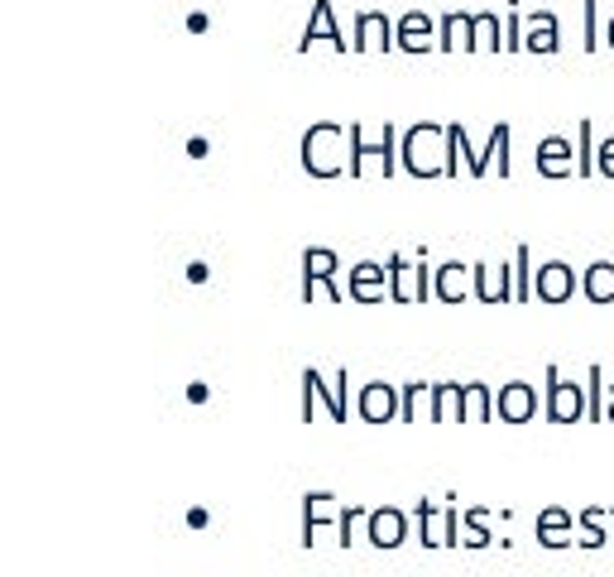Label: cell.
Segmentation results:
<instances>
[{"mask_svg": "<svg viewBox=\"0 0 614 577\" xmlns=\"http://www.w3.org/2000/svg\"><path fill=\"white\" fill-rule=\"evenodd\" d=\"M341 260H336V251H327V245H307L303 251V303L317 294V284H327V294L341 303Z\"/></svg>", "mask_w": 614, "mask_h": 577, "instance_id": "5", "label": "cell"}, {"mask_svg": "<svg viewBox=\"0 0 614 577\" xmlns=\"http://www.w3.org/2000/svg\"><path fill=\"white\" fill-rule=\"evenodd\" d=\"M610 515H614V500H610Z\"/></svg>", "mask_w": 614, "mask_h": 577, "instance_id": "41", "label": "cell"}, {"mask_svg": "<svg viewBox=\"0 0 614 577\" xmlns=\"http://www.w3.org/2000/svg\"><path fill=\"white\" fill-rule=\"evenodd\" d=\"M365 539L375 548H399L408 539V515L399 505H379V510H370V519H365Z\"/></svg>", "mask_w": 614, "mask_h": 577, "instance_id": "13", "label": "cell"}, {"mask_svg": "<svg viewBox=\"0 0 614 577\" xmlns=\"http://www.w3.org/2000/svg\"><path fill=\"white\" fill-rule=\"evenodd\" d=\"M341 510H346V505L336 500L331 490H307V496H303V548L317 544L321 525H341Z\"/></svg>", "mask_w": 614, "mask_h": 577, "instance_id": "12", "label": "cell"}, {"mask_svg": "<svg viewBox=\"0 0 614 577\" xmlns=\"http://www.w3.org/2000/svg\"><path fill=\"white\" fill-rule=\"evenodd\" d=\"M576 534H581V548H605V544H614L610 534H605V510H601V505H586V510L576 515Z\"/></svg>", "mask_w": 614, "mask_h": 577, "instance_id": "25", "label": "cell"}, {"mask_svg": "<svg viewBox=\"0 0 614 577\" xmlns=\"http://www.w3.org/2000/svg\"><path fill=\"white\" fill-rule=\"evenodd\" d=\"M346 294L356 298V303H379V298H389V265H379V260H356L346 274Z\"/></svg>", "mask_w": 614, "mask_h": 577, "instance_id": "9", "label": "cell"}, {"mask_svg": "<svg viewBox=\"0 0 614 577\" xmlns=\"http://www.w3.org/2000/svg\"><path fill=\"white\" fill-rule=\"evenodd\" d=\"M586 418H595V424H605V371L601 366H591V375H586Z\"/></svg>", "mask_w": 614, "mask_h": 577, "instance_id": "32", "label": "cell"}, {"mask_svg": "<svg viewBox=\"0 0 614 577\" xmlns=\"http://www.w3.org/2000/svg\"><path fill=\"white\" fill-rule=\"evenodd\" d=\"M533 284H538L533 251H529V245H519V251H514V298L529 303V298H533Z\"/></svg>", "mask_w": 614, "mask_h": 577, "instance_id": "30", "label": "cell"}, {"mask_svg": "<svg viewBox=\"0 0 614 577\" xmlns=\"http://www.w3.org/2000/svg\"><path fill=\"white\" fill-rule=\"evenodd\" d=\"M475 298L480 303H509V298H514V265H490V260H475Z\"/></svg>", "mask_w": 614, "mask_h": 577, "instance_id": "17", "label": "cell"}, {"mask_svg": "<svg viewBox=\"0 0 614 577\" xmlns=\"http://www.w3.org/2000/svg\"><path fill=\"white\" fill-rule=\"evenodd\" d=\"M356 409L365 424H393V418L403 414V395H399V385H385V381H370V385H360V399H356Z\"/></svg>", "mask_w": 614, "mask_h": 577, "instance_id": "8", "label": "cell"}, {"mask_svg": "<svg viewBox=\"0 0 614 577\" xmlns=\"http://www.w3.org/2000/svg\"><path fill=\"white\" fill-rule=\"evenodd\" d=\"M586 385H576L572 375H562L557 366H548V404L543 414L552 418V424H581L586 418Z\"/></svg>", "mask_w": 614, "mask_h": 577, "instance_id": "4", "label": "cell"}, {"mask_svg": "<svg viewBox=\"0 0 614 577\" xmlns=\"http://www.w3.org/2000/svg\"><path fill=\"white\" fill-rule=\"evenodd\" d=\"M365 519H370V510H365V505H346L341 510V544H356L360 539V529H365Z\"/></svg>", "mask_w": 614, "mask_h": 577, "instance_id": "34", "label": "cell"}, {"mask_svg": "<svg viewBox=\"0 0 614 577\" xmlns=\"http://www.w3.org/2000/svg\"><path fill=\"white\" fill-rule=\"evenodd\" d=\"M327 39L336 53L350 49V39H341V24H336V10H331V0H313V20L303 24V39H298V49H313V43Z\"/></svg>", "mask_w": 614, "mask_h": 577, "instance_id": "15", "label": "cell"}, {"mask_svg": "<svg viewBox=\"0 0 614 577\" xmlns=\"http://www.w3.org/2000/svg\"><path fill=\"white\" fill-rule=\"evenodd\" d=\"M581 288V274L566 265V260H543L538 265V284H533V294L543 298V303H566Z\"/></svg>", "mask_w": 614, "mask_h": 577, "instance_id": "11", "label": "cell"}, {"mask_svg": "<svg viewBox=\"0 0 614 577\" xmlns=\"http://www.w3.org/2000/svg\"><path fill=\"white\" fill-rule=\"evenodd\" d=\"M317 404H321V409H327V414L336 418V424H346V414H350V409L341 404V395H336L331 375H321L317 366H307V371H303V424L317 414Z\"/></svg>", "mask_w": 614, "mask_h": 577, "instance_id": "7", "label": "cell"}, {"mask_svg": "<svg viewBox=\"0 0 614 577\" xmlns=\"http://www.w3.org/2000/svg\"><path fill=\"white\" fill-rule=\"evenodd\" d=\"M475 288V265H461V260H447V265H437V274H432V294L442 298V303H457L465 298Z\"/></svg>", "mask_w": 614, "mask_h": 577, "instance_id": "16", "label": "cell"}, {"mask_svg": "<svg viewBox=\"0 0 614 577\" xmlns=\"http://www.w3.org/2000/svg\"><path fill=\"white\" fill-rule=\"evenodd\" d=\"M437 49H475V14L447 10L437 20Z\"/></svg>", "mask_w": 614, "mask_h": 577, "instance_id": "21", "label": "cell"}, {"mask_svg": "<svg viewBox=\"0 0 614 577\" xmlns=\"http://www.w3.org/2000/svg\"><path fill=\"white\" fill-rule=\"evenodd\" d=\"M523 49H529V53H557V49H562L557 14H552V10L523 14Z\"/></svg>", "mask_w": 614, "mask_h": 577, "instance_id": "19", "label": "cell"}, {"mask_svg": "<svg viewBox=\"0 0 614 577\" xmlns=\"http://www.w3.org/2000/svg\"><path fill=\"white\" fill-rule=\"evenodd\" d=\"M399 164L413 179H437L447 173V125L442 121H413L399 140Z\"/></svg>", "mask_w": 614, "mask_h": 577, "instance_id": "2", "label": "cell"}, {"mask_svg": "<svg viewBox=\"0 0 614 577\" xmlns=\"http://www.w3.org/2000/svg\"><path fill=\"white\" fill-rule=\"evenodd\" d=\"M538 173H548V179H572L576 173V150L566 135H543L538 140V154H533Z\"/></svg>", "mask_w": 614, "mask_h": 577, "instance_id": "14", "label": "cell"}, {"mask_svg": "<svg viewBox=\"0 0 614 577\" xmlns=\"http://www.w3.org/2000/svg\"><path fill=\"white\" fill-rule=\"evenodd\" d=\"M432 424H465V385H457V381H437L432 385Z\"/></svg>", "mask_w": 614, "mask_h": 577, "instance_id": "22", "label": "cell"}, {"mask_svg": "<svg viewBox=\"0 0 614 577\" xmlns=\"http://www.w3.org/2000/svg\"><path fill=\"white\" fill-rule=\"evenodd\" d=\"M595 150H601V140H595V125L581 121L576 125V173H601V169H595Z\"/></svg>", "mask_w": 614, "mask_h": 577, "instance_id": "31", "label": "cell"}, {"mask_svg": "<svg viewBox=\"0 0 614 577\" xmlns=\"http://www.w3.org/2000/svg\"><path fill=\"white\" fill-rule=\"evenodd\" d=\"M543 395L529 385V381H509V385H500L494 389V414L504 418V424H533L538 414H543Z\"/></svg>", "mask_w": 614, "mask_h": 577, "instance_id": "6", "label": "cell"}, {"mask_svg": "<svg viewBox=\"0 0 614 577\" xmlns=\"http://www.w3.org/2000/svg\"><path fill=\"white\" fill-rule=\"evenodd\" d=\"M610 49H614V14H610Z\"/></svg>", "mask_w": 614, "mask_h": 577, "instance_id": "40", "label": "cell"}, {"mask_svg": "<svg viewBox=\"0 0 614 577\" xmlns=\"http://www.w3.org/2000/svg\"><path fill=\"white\" fill-rule=\"evenodd\" d=\"M485 150H490V159H494V173L504 179V173H509V125H504V121L490 130V144H485Z\"/></svg>", "mask_w": 614, "mask_h": 577, "instance_id": "33", "label": "cell"}, {"mask_svg": "<svg viewBox=\"0 0 614 577\" xmlns=\"http://www.w3.org/2000/svg\"><path fill=\"white\" fill-rule=\"evenodd\" d=\"M393 43H399L403 53L437 49V20H432L428 10H403L399 20H393Z\"/></svg>", "mask_w": 614, "mask_h": 577, "instance_id": "10", "label": "cell"}, {"mask_svg": "<svg viewBox=\"0 0 614 577\" xmlns=\"http://www.w3.org/2000/svg\"><path fill=\"white\" fill-rule=\"evenodd\" d=\"M303 169L313 179H336L350 173V125L341 121H313L303 130Z\"/></svg>", "mask_w": 614, "mask_h": 577, "instance_id": "1", "label": "cell"}, {"mask_svg": "<svg viewBox=\"0 0 614 577\" xmlns=\"http://www.w3.org/2000/svg\"><path fill=\"white\" fill-rule=\"evenodd\" d=\"M538 544H543V548H572V544H581V534H576L572 510H566V505H548V510L538 515Z\"/></svg>", "mask_w": 614, "mask_h": 577, "instance_id": "20", "label": "cell"}, {"mask_svg": "<svg viewBox=\"0 0 614 577\" xmlns=\"http://www.w3.org/2000/svg\"><path fill=\"white\" fill-rule=\"evenodd\" d=\"M350 49H399L393 43V20L385 10H360L356 14V39H350Z\"/></svg>", "mask_w": 614, "mask_h": 577, "instance_id": "18", "label": "cell"}, {"mask_svg": "<svg viewBox=\"0 0 614 577\" xmlns=\"http://www.w3.org/2000/svg\"><path fill=\"white\" fill-rule=\"evenodd\" d=\"M581 34H586L581 43H586L591 53L601 49V0H586V20H581Z\"/></svg>", "mask_w": 614, "mask_h": 577, "instance_id": "35", "label": "cell"}, {"mask_svg": "<svg viewBox=\"0 0 614 577\" xmlns=\"http://www.w3.org/2000/svg\"><path fill=\"white\" fill-rule=\"evenodd\" d=\"M605 424H614V385H610V399H605Z\"/></svg>", "mask_w": 614, "mask_h": 577, "instance_id": "39", "label": "cell"}, {"mask_svg": "<svg viewBox=\"0 0 614 577\" xmlns=\"http://www.w3.org/2000/svg\"><path fill=\"white\" fill-rule=\"evenodd\" d=\"M461 548H490V510H485V505L465 510V519H461Z\"/></svg>", "mask_w": 614, "mask_h": 577, "instance_id": "29", "label": "cell"}, {"mask_svg": "<svg viewBox=\"0 0 614 577\" xmlns=\"http://www.w3.org/2000/svg\"><path fill=\"white\" fill-rule=\"evenodd\" d=\"M385 265H389V298L393 303H422L432 294V274L437 270H428V255H422V251H418V260L393 251Z\"/></svg>", "mask_w": 614, "mask_h": 577, "instance_id": "3", "label": "cell"}, {"mask_svg": "<svg viewBox=\"0 0 614 577\" xmlns=\"http://www.w3.org/2000/svg\"><path fill=\"white\" fill-rule=\"evenodd\" d=\"M504 49H509V53L523 49V14H519V10L504 20Z\"/></svg>", "mask_w": 614, "mask_h": 577, "instance_id": "36", "label": "cell"}, {"mask_svg": "<svg viewBox=\"0 0 614 577\" xmlns=\"http://www.w3.org/2000/svg\"><path fill=\"white\" fill-rule=\"evenodd\" d=\"M399 395H403V424H418V414H432V385H422V381H403L399 385Z\"/></svg>", "mask_w": 614, "mask_h": 577, "instance_id": "28", "label": "cell"}, {"mask_svg": "<svg viewBox=\"0 0 614 577\" xmlns=\"http://www.w3.org/2000/svg\"><path fill=\"white\" fill-rule=\"evenodd\" d=\"M595 169H601L605 179H614V135L601 140V150H595Z\"/></svg>", "mask_w": 614, "mask_h": 577, "instance_id": "37", "label": "cell"}, {"mask_svg": "<svg viewBox=\"0 0 614 577\" xmlns=\"http://www.w3.org/2000/svg\"><path fill=\"white\" fill-rule=\"evenodd\" d=\"M418 544L422 548H447V505H437V500H418Z\"/></svg>", "mask_w": 614, "mask_h": 577, "instance_id": "23", "label": "cell"}, {"mask_svg": "<svg viewBox=\"0 0 614 577\" xmlns=\"http://www.w3.org/2000/svg\"><path fill=\"white\" fill-rule=\"evenodd\" d=\"M581 294L591 303H614V260H591L581 274Z\"/></svg>", "mask_w": 614, "mask_h": 577, "instance_id": "24", "label": "cell"}, {"mask_svg": "<svg viewBox=\"0 0 614 577\" xmlns=\"http://www.w3.org/2000/svg\"><path fill=\"white\" fill-rule=\"evenodd\" d=\"M475 49L480 53H500L504 49V20L494 10H475Z\"/></svg>", "mask_w": 614, "mask_h": 577, "instance_id": "26", "label": "cell"}, {"mask_svg": "<svg viewBox=\"0 0 614 577\" xmlns=\"http://www.w3.org/2000/svg\"><path fill=\"white\" fill-rule=\"evenodd\" d=\"M331 385H336V395H341V404L350 409V389H346V385H350V375H346V366H341V371H331Z\"/></svg>", "mask_w": 614, "mask_h": 577, "instance_id": "38", "label": "cell"}, {"mask_svg": "<svg viewBox=\"0 0 614 577\" xmlns=\"http://www.w3.org/2000/svg\"><path fill=\"white\" fill-rule=\"evenodd\" d=\"M494 418V389L485 381L465 385V424H490Z\"/></svg>", "mask_w": 614, "mask_h": 577, "instance_id": "27", "label": "cell"}]
</instances>
